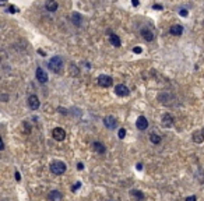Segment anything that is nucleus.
Masks as SVG:
<instances>
[{"instance_id":"1","label":"nucleus","mask_w":204,"mask_h":201,"mask_svg":"<svg viewBox=\"0 0 204 201\" xmlns=\"http://www.w3.org/2000/svg\"><path fill=\"white\" fill-rule=\"evenodd\" d=\"M48 67L53 71V73H60L63 69V60L60 56H55V57H52L48 63Z\"/></svg>"},{"instance_id":"2","label":"nucleus","mask_w":204,"mask_h":201,"mask_svg":"<svg viewBox=\"0 0 204 201\" xmlns=\"http://www.w3.org/2000/svg\"><path fill=\"white\" fill-rule=\"evenodd\" d=\"M49 168H51V172L56 176H60L66 172V164L62 161H53Z\"/></svg>"},{"instance_id":"3","label":"nucleus","mask_w":204,"mask_h":201,"mask_svg":"<svg viewBox=\"0 0 204 201\" xmlns=\"http://www.w3.org/2000/svg\"><path fill=\"white\" fill-rule=\"evenodd\" d=\"M52 135H53V138H55L56 141H63V140L66 138V131H64V128H62V127H56V128H53V131H52Z\"/></svg>"},{"instance_id":"4","label":"nucleus","mask_w":204,"mask_h":201,"mask_svg":"<svg viewBox=\"0 0 204 201\" xmlns=\"http://www.w3.org/2000/svg\"><path fill=\"white\" fill-rule=\"evenodd\" d=\"M115 94H116L117 96H127L129 94H130V89L124 84H119L115 87Z\"/></svg>"},{"instance_id":"5","label":"nucleus","mask_w":204,"mask_h":201,"mask_svg":"<svg viewBox=\"0 0 204 201\" xmlns=\"http://www.w3.org/2000/svg\"><path fill=\"white\" fill-rule=\"evenodd\" d=\"M104 125H105L106 128H109V130H113V128L117 126V120L115 116H106L104 119Z\"/></svg>"},{"instance_id":"6","label":"nucleus","mask_w":204,"mask_h":201,"mask_svg":"<svg viewBox=\"0 0 204 201\" xmlns=\"http://www.w3.org/2000/svg\"><path fill=\"white\" fill-rule=\"evenodd\" d=\"M35 77H37V80L39 81L41 84H45V83H48V74H46V71H45L42 67H38V69H37Z\"/></svg>"},{"instance_id":"7","label":"nucleus","mask_w":204,"mask_h":201,"mask_svg":"<svg viewBox=\"0 0 204 201\" xmlns=\"http://www.w3.org/2000/svg\"><path fill=\"white\" fill-rule=\"evenodd\" d=\"M112 83H113V78L109 76H99L98 77V84L101 85V87L108 88L112 85Z\"/></svg>"},{"instance_id":"8","label":"nucleus","mask_w":204,"mask_h":201,"mask_svg":"<svg viewBox=\"0 0 204 201\" xmlns=\"http://www.w3.org/2000/svg\"><path fill=\"white\" fill-rule=\"evenodd\" d=\"M136 127L139 130H146L148 127V120L146 119V116H139L136 120Z\"/></svg>"},{"instance_id":"9","label":"nucleus","mask_w":204,"mask_h":201,"mask_svg":"<svg viewBox=\"0 0 204 201\" xmlns=\"http://www.w3.org/2000/svg\"><path fill=\"white\" fill-rule=\"evenodd\" d=\"M161 123H162V126H164V127L171 128L172 126H173V117H172V115L165 113L164 116H162V120H161Z\"/></svg>"},{"instance_id":"10","label":"nucleus","mask_w":204,"mask_h":201,"mask_svg":"<svg viewBox=\"0 0 204 201\" xmlns=\"http://www.w3.org/2000/svg\"><path fill=\"white\" fill-rule=\"evenodd\" d=\"M28 106L31 110H37L39 108V99L37 95H31L28 98Z\"/></svg>"},{"instance_id":"11","label":"nucleus","mask_w":204,"mask_h":201,"mask_svg":"<svg viewBox=\"0 0 204 201\" xmlns=\"http://www.w3.org/2000/svg\"><path fill=\"white\" fill-rule=\"evenodd\" d=\"M130 197H133L136 201H143L144 198H146V196H144V193H143L141 190L133 189V190H130Z\"/></svg>"},{"instance_id":"12","label":"nucleus","mask_w":204,"mask_h":201,"mask_svg":"<svg viewBox=\"0 0 204 201\" xmlns=\"http://www.w3.org/2000/svg\"><path fill=\"white\" fill-rule=\"evenodd\" d=\"M169 34L175 35V37H179V35L183 34V27L179 25V24H175V25H172L171 28H169Z\"/></svg>"},{"instance_id":"13","label":"nucleus","mask_w":204,"mask_h":201,"mask_svg":"<svg viewBox=\"0 0 204 201\" xmlns=\"http://www.w3.org/2000/svg\"><path fill=\"white\" fill-rule=\"evenodd\" d=\"M92 148H94V151H95L97 154H99V155H102V154L106 152L105 145H104L102 143H99V141H95V143L92 144Z\"/></svg>"},{"instance_id":"14","label":"nucleus","mask_w":204,"mask_h":201,"mask_svg":"<svg viewBox=\"0 0 204 201\" xmlns=\"http://www.w3.org/2000/svg\"><path fill=\"white\" fill-rule=\"evenodd\" d=\"M141 37L144 38L147 42H151V41L154 39V34H153V31H151V29L143 28V29H141Z\"/></svg>"},{"instance_id":"15","label":"nucleus","mask_w":204,"mask_h":201,"mask_svg":"<svg viewBox=\"0 0 204 201\" xmlns=\"http://www.w3.org/2000/svg\"><path fill=\"white\" fill-rule=\"evenodd\" d=\"M45 7H46L48 11H51V13H53V11L58 10V2L56 0H46V3H45Z\"/></svg>"},{"instance_id":"16","label":"nucleus","mask_w":204,"mask_h":201,"mask_svg":"<svg viewBox=\"0 0 204 201\" xmlns=\"http://www.w3.org/2000/svg\"><path fill=\"white\" fill-rule=\"evenodd\" d=\"M109 41H110V44L115 46V48H119L122 45V41H120V38L117 37L116 34H110V37H109Z\"/></svg>"},{"instance_id":"17","label":"nucleus","mask_w":204,"mask_h":201,"mask_svg":"<svg viewBox=\"0 0 204 201\" xmlns=\"http://www.w3.org/2000/svg\"><path fill=\"white\" fill-rule=\"evenodd\" d=\"M49 200L51 201H62V194L59 190H52L49 193Z\"/></svg>"},{"instance_id":"18","label":"nucleus","mask_w":204,"mask_h":201,"mask_svg":"<svg viewBox=\"0 0 204 201\" xmlns=\"http://www.w3.org/2000/svg\"><path fill=\"white\" fill-rule=\"evenodd\" d=\"M193 141L196 144H201L204 141V133L203 131H194L193 133Z\"/></svg>"},{"instance_id":"19","label":"nucleus","mask_w":204,"mask_h":201,"mask_svg":"<svg viewBox=\"0 0 204 201\" xmlns=\"http://www.w3.org/2000/svg\"><path fill=\"white\" fill-rule=\"evenodd\" d=\"M161 135L158 134V133H155V131H153L151 133V134H150V141H151V143L153 144H155V145H158V144L161 143Z\"/></svg>"},{"instance_id":"20","label":"nucleus","mask_w":204,"mask_h":201,"mask_svg":"<svg viewBox=\"0 0 204 201\" xmlns=\"http://www.w3.org/2000/svg\"><path fill=\"white\" fill-rule=\"evenodd\" d=\"M71 20H73V22L76 25H80L81 24V15L78 14V13H74V14L71 15Z\"/></svg>"},{"instance_id":"21","label":"nucleus","mask_w":204,"mask_h":201,"mask_svg":"<svg viewBox=\"0 0 204 201\" xmlns=\"http://www.w3.org/2000/svg\"><path fill=\"white\" fill-rule=\"evenodd\" d=\"M124 135H126V130H124V128H120L119 133H117V137L122 140V138H124Z\"/></svg>"},{"instance_id":"22","label":"nucleus","mask_w":204,"mask_h":201,"mask_svg":"<svg viewBox=\"0 0 204 201\" xmlns=\"http://www.w3.org/2000/svg\"><path fill=\"white\" fill-rule=\"evenodd\" d=\"M80 187H81V182H77L76 184H74V186L71 187V191H77L78 189H80Z\"/></svg>"},{"instance_id":"23","label":"nucleus","mask_w":204,"mask_h":201,"mask_svg":"<svg viewBox=\"0 0 204 201\" xmlns=\"http://www.w3.org/2000/svg\"><path fill=\"white\" fill-rule=\"evenodd\" d=\"M133 52H134V53H141V52H143V49L140 48V46H136V48L133 49Z\"/></svg>"},{"instance_id":"24","label":"nucleus","mask_w":204,"mask_h":201,"mask_svg":"<svg viewBox=\"0 0 204 201\" xmlns=\"http://www.w3.org/2000/svg\"><path fill=\"white\" fill-rule=\"evenodd\" d=\"M8 13H17V8H15L14 6H10V7H8Z\"/></svg>"},{"instance_id":"25","label":"nucleus","mask_w":204,"mask_h":201,"mask_svg":"<svg viewBox=\"0 0 204 201\" xmlns=\"http://www.w3.org/2000/svg\"><path fill=\"white\" fill-rule=\"evenodd\" d=\"M77 169H78V170H83V169H84V164H83V162H78V164H77Z\"/></svg>"},{"instance_id":"26","label":"nucleus","mask_w":204,"mask_h":201,"mask_svg":"<svg viewBox=\"0 0 204 201\" xmlns=\"http://www.w3.org/2000/svg\"><path fill=\"white\" fill-rule=\"evenodd\" d=\"M15 180H17V182H20V180H21V175H20V172H15Z\"/></svg>"},{"instance_id":"27","label":"nucleus","mask_w":204,"mask_h":201,"mask_svg":"<svg viewBox=\"0 0 204 201\" xmlns=\"http://www.w3.org/2000/svg\"><path fill=\"white\" fill-rule=\"evenodd\" d=\"M186 201H197V198L194 197V196H190V197L186 198Z\"/></svg>"},{"instance_id":"28","label":"nucleus","mask_w":204,"mask_h":201,"mask_svg":"<svg viewBox=\"0 0 204 201\" xmlns=\"http://www.w3.org/2000/svg\"><path fill=\"white\" fill-rule=\"evenodd\" d=\"M180 15H182V17H186V15H187V10H185V8L180 10Z\"/></svg>"},{"instance_id":"29","label":"nucleus","mask_w":204,"mask_h":201,"mask_svg":"<svg viewBox=\"0 0 204 201\" xmlns=\"http://www.w3.org/2000/svg\"><path fill=\"white\" fill-rule=\"evenodd\" d=\"M131 4H133L134 7H137V6H139V0H131Z\"/></svg>"},{"instance_id":"30","label":"nucleus","mask_w":204,"mask_h":201,"mask_svg":"<svg viewBox=\"0 0 204 201\" xmlns=\"http://www.w3.org/2000/svg\"><path fill=\"white\" fill-rule=\"evenodd\" d=\"M154 8H155V10H161L162 6H160V4H154Z\"/></svg>"},{"instance_id":"31","label":"nucleus","mask_w":204,"mask_h":201,"mask_svg":"<svg viewBox=\"0 0 204 201\" xmlns=\"http://www.w3.org/2000/svg\"><path fill=\"white\" fill-rule=\"evenodd\" d=\"M143 169V165L141 164H137V170H141Z\"/></svg>"},{"instance_id":"32","label":"nucleus","mask_w":204,"mask_h":201,"mask_svg":"<svg viewBox=\"0 0 204 201\" xmlns=\"http://www.w3.org/2000/svg\"><path fill=\"white\" fill-rule=\"evenodd\" d=\"M38 53H39V55H42V56H46V55H45V53H44V50H41V49H39V50H38Z\"/></svg>"},{"instance_id":"33","label":"nucleus","mask_w":204,"mask_h":201,"mask_svg":"<svg viewBox=\"0 0 204 201\" xmlns=\"http://www.w3.org/2000/svg\"><path fill=\"white\" fill-rule=\"evenodd\" d=\"M2 2H6V0H2Z\"/></svg>"},{"instance_id":"34","label":"nucleus","mask_w":204,"mask_h":201,"mask_svg":"<svg viewBox=\"0 0 204 201\" xmlns=\"http://www.w3.org/2000/svg\"><path fill=\"white\" fill-rule=\"evenodd\" d=\"M203 133H204V128H203Z\"/></svg>"}]
</instances>
